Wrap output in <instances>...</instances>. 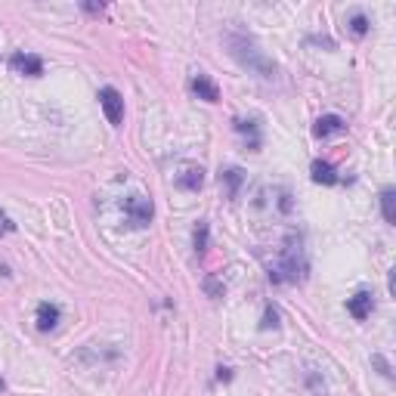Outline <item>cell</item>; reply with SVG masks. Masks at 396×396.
<instances>
[{
    "instance_id": "7402d4cb",
    "label": "cell",
    "mask_w": 396,
    "mask_h": 396,
    "mask_svg": "<svg viewBox=\"0 0 396 396\" xmlns=\"http://www.w3.org/2000/svg\"><path fill=\"white\" fill-rule=\"evenodd\" d=\"M0 390H4V378H0Z\"/></svg>"
},
{
    "instance_id": "277c9868",
    "label": "cell",
    "mask_w": 396,
    "mask_h": 396,
    "mask_svg": "<svg viewBox=\"0 0 396 396\" xmlns=\"http://www.w3.org/2000/svg\"><path fill=\"white\" fill-rule=\"evenodd\" d=\"M174 186L183 189V192H198L201 186H205V167L201 164H180V171L174 174Z\"/></svg>"
},
{
    "instance_id": "d6986e66",
    "label": "cell",
    "mask_w": 396,
    "mask_h": 396,
    "mask_svg": "<svg viewBox=\"0 0 396 396\" xmlns=\"http://www.w3.org/2000/svg\"><path fill=\"white\" fill-rule=\"evenodd\" d=\"M13 230H16V223H13L6 214H4V210H0V239H4V235H10Z\"/></svg>"
},
{
    "instance_id": "44dd1931",
    "label": "cell",
    "mask_w": 396,
    "mask_h": 396,
    "mask_svg": "<svg viewBox=\"0 0 396 396\" xmlns=\"http://www.w3.org/2000/svg\"><path fill=\"white\" fill-rule=\"evenodd\" d=\"M84 10H87V13H103V4H84Z\"/></svg>"
},
{
    "instance_id": "ba28073f",
    "label": "cell",
    "mask_w": 396,
    "mask_h": 396,
    "mask_svg": "<svg viewBox=\"0 0 396 396\" xmlns=\"http://www.w3.org/2000/svg\"><path fill=\"white\" fill-rule=\"evenodd\" d=\"M189 90L198 99H205V103H220V87H217L208 74H196V78L189 81Z\"/></svg>"
},
{
    "instance_id": "8fae6325",
    "label": "cell",
    "mask_w": 396,
    "mask_h": 396,
    "mask_svg": "<svg viewBox=\"0 0 396 396\" xmlns=\"http://www.w3.org/2000/svg\"><path fill=\"white\" fill-rule=\"evenodd\" d=\"M220 183L226 186V196L239 198V189H242V183H245V171H239V167H226V171H220Z\"/></svg>"
},
{
    "instance_id": "9c48e42d",
    "label": "cell",
    "mask_w": 396,
    "mask_h": 396,
    "mask_svg": "<svg viewBox=\"0 0 396 396\" xmlns=\"http://www.w3.org/2000/svg\"><path fill=\"white\" fill-rule=\"evenodd\" d=\"M347 130V121H344L341 115H322L316 121V128H313V137L316 140H328V137H334V133H344Z\"/></svg>"
},
{
    "instance_id": "5bb4252c",
    "label": "cell",
    "mask_w": 396,
    "mask_h": 396,
    "mask_svg": "<svg viewBox=\"0 0 396 396\" xmlns=\"http://www.w3.org/2000/svg\"><path fill=\"white\" fill-rule=\"evenodd\" d=\"M208 242H210V226H208V220H198L196 232H192V248H196V254H198V257H205Z\"/></svg>"
},
{
    "instance_id": "9a60e30c",
    "label": "cell",
    "mask_w": 396,
    "mask_h": 396,
    "mask_svg": "<svg viewBox=\"0 0 396 396\" xmlns=\"http://www.w3.org/2000/svg\"><path fill=\"white\" fill-rule=\"evenodd\" d=\"M235 133H242V137H251V149H260V130H257V121H242V118H235L232 121Z\"/></svg>"
},
{
    "instance_id": "ffe728a7",
    "label": "cell",
    "mask_w": 396,
    "mask_h": 396,
    "mask_svg": "<svg viewBox=\"0 0 396 396\" xmlns=\"http://www.w3.org/2000/svg\"><path fill=\"white\" fill-rule=\"evenodd\" d=\"M372 362H375V366H378V368H381V375H384V378H393V372H390V366H387V362H384L381 356H375Z\"/></svg>"
},
{
    "instance_id": "e0dca14e",
    "label": "cell",
    "mask_w": 396,
    "mask_h": 396,
    "mask_svg": "<svg viewBox=\"0 0 396 396\" xmlns=\"http://www.w3.org/2000/svg\"><path fill=\"white\" fill-rule=\"evenodd\" d=\"M347 25H350V31H353L356 38H366V35H368V25H372V22H368L366 13H353Z\"/></svg>"
},
{
    "instance_id": "2e32d148",
    "label": "cell",
    "mask_w": 396,
    "mask_h": 396,
    "mask_svg": "<svg viewBox=\"0 0 396 396\" xmlns=\"http://www.w3.org/2000/svg\"><path fill=\"white\" fill-rule=\"evenodd\" d=\"M201 288H205V294H208V298H214V300L226 294V285H223V279H217V276H205Z\"/></svg>"
},
{
    "instance_id": "52a82bcc",
    "label": "cell",
    "mask_w": 396,
    "mask_h": 396,
    "mask_svg": "<svg viewBox=\"0 0 396 396\" xmlns=\"http://www.w3.org/2000/svg\"><path fill=\"white\" fill-rule=\"evenodd\" d=\"M375 310V294L372 291H356L353 298H347V313L356 319V322H366Z\"/></svg>"
},
{
    "instance_id": "6da1fadb",
    "label": "cell",
    "mask_w": 396,
    "mask_h": 396,
    "mask_svg": "<svg viewBox=\"0 0 396 396\" xmlns=\"http://www.w3.org/2000/svg\"><path fill=\"white\" fill-rule=\"evenodd\" d=\"M223 44H226V50H230V56L235 59V62H239L242 69H248L251 74H257V78L273 81L276 74H279V65L260 50L254 35H248L245 28H230L223 35Z\"/></svg>"
},
{
    "instance_id": "ac0fdd59",
    "label": "cell",
    "mask_w": 396,
    "mask_h": 396,
    "mask_svg": "<svg viewBox=\"0 0 396 396\" xmlns=\"http://www.w3.org/2000/svg\"><path fill=\"white\" fill-rule=\"evenodd\" d=\"M260 328H264V332H269V328H279V310H276V307H266Z\"/></svg>"
},
{
    "instance_id": "3957f363",
    "label": "cell",
    "mask_w": 396,
    "mask_h": 396,
    "mask_svg": "<svg viewBox=\"0 0 396 396\" xmlns=\"http://www.w3.org/2000/svg\"><path fill=\"white\" fill-rule=\"evenodd\" d=\"M152 214H155V205H152V198L146 196H128L124 198V220H128L133 230H142V226L152 223Z\"/></svg>"
},
{
    "instance_id": "8992f818",
    "label": "cell",
    "mask_w": 396,
    "mask_h": 396,
    "mask_svg": "<svg viewBox=\"0 0 396 396\" xmlns=\"http://www.w3.org/2000/svg\"><path fill=\"white\" fill-rule=\"evenodd\" d=\"M10 69L16 74H28V78H40L44 74V59L35 56V53H13L10 56Z\"/></svg>"
},
{
    "instance_id": "30bf717a",
    "label": "cell",
    "mask_w": 396,
    "mask_h": 396,
    "mask_svg": "<svg viewBox=\"0 0 396 396\" xmlns=\"http://www.w3.org/2000/svg\"><path fill=\"white\" fill-rule=\"evenodd\" d=\"M59 319H62V310H59L56 303H50V300L38 303L35 322H38V328H40V332H53V328L59 325Z\"/></svg>"
},
{
    "instance_id": "7c38bea8",
    "label": "cell",
    "mask_w": 396,
    "mask_h": 396,
    "mask_svg": "<svg viewBox=\"0 0 396 396\" xmlns=\"http://www.w3.org/2000/svg\"><path fill=\"white\" fill-rule=\"evenodd\" d=\"M310 171H313V183H322V186H334V183H341V176L334 174V167L328 162H316L310 164Z\"/></svg>"
},
{
    "instance_id": "5b68a950",
    "label": "cell",
    "mask_w": 396,
    "mask_h": 396,
    "mask_svg": "<svg viewBox=\"0 0 396 396\" xmlns=\"http://www.w3.org/2000/svg\"><path fill=\"white\" fill-rule=\"evenodd\" d=\"M99 106H103L106 121L112 124V128H118V124L124 121V96L118 94L115 87H103V90H99Z\"/></svg>"
},
{
    "instance_id": "4fadbf2b",
    "label": "cell",
    "mask_w": 396,
    "mask_h": 396,
    "mask_svg": "<svg viewBox=\"0 0 396 396\" xmlns=\"http://www.w3.org/2000/svg\"><path fill=\"white\" fill-rule=\"evenodd\" d=\"M381 214H384V223H396V189L393 186H384L381 189Z\"/></svg>"
},
{
    "instance_id": "7a4b0ae2",
    "label": "cell",
    "mask_w": 396,
    "mask_h": 396,
    "mask_svg": "<svg viewBox=\"0 0 396 396\" xmlns=\"http://www.w3.org/2000/svg\"><path fill=\"white\" fill-rule=\"evenodd\" d=\"M266 269H269V282H276V285H298L307 279V254H303L300 232L285 235Z\"/></svg>"
}]
</instances>
